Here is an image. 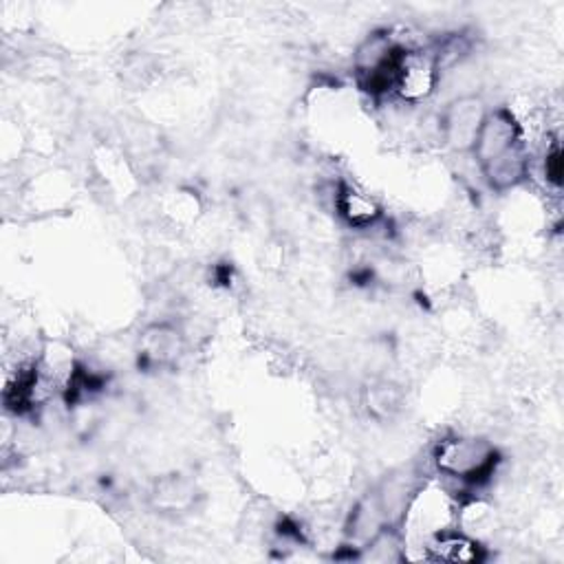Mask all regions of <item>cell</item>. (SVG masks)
<instances>
[{
  "label": "cell",
  "instance_id": "cell-1",
  "mask_svg": "<svg viewBox=\"0 0 564 564\" xmlns=\"http://www.w3.org/2000/svg\"><path fill=\"white\" fill-rule=\"evenodd\" d=\"M469 152L476 159L485 183L496 192L513 189L531 174L524 128L507 106L487 110Z\"/></svg>",
  "mask_w": 564,
  "mask_h": 564
},
{
  "label": "cell",
  "instance_id": "cell-2",
  "mask_svg": "<svg viewBox=\"0 0 564 564\" xmlns=\"http://www.w3.org/2000/svg\"><path fill=\"white\" fill-rule=\"evenodd\" d=\"M432 463L438 474L463 485H485L500 463L498 447L482 436H447L436 443Z\"/></svg>",
  "mask_w": 564,
  "mask_h": 564
},
{
  "label": "cell",
  "instance_id": "cell-3",
  "mask_svg": "<svg viewBox=\"0 0 564 564\" xmlns=\"http://www.w3.org/2000/svg\"><path fill=\"white\" fill-rule=\"evenodd\" d=\"M405 46L390 31H372L352 55L357 86L370 97L394 93L397 70Z\"/></svg>",
  "mask_w": 564,
  "mask_h": 564
},
{
  "label": "cell",
  "instance_id": "cell-4",
  "mask_svg": "<svg viewBox=\"0 0 564 564\" xmlns=\"http://www.w3.org/2000/svg\"><path fill=\"white\" fill-rule=\"evenodd\" d=\"M441 82V68L432 46L405 48L399 62L394 93L403 104L416 106L427 101Z\"/></svg>",
  "mask_w": 564,
  "mask_h": 564
},
{
  "label": "cell",
  "instance_id": "cell-5",
  "mask_svg": "<svg viewBox=\"0 0 564 564\" xmlns=\"http://www.w3.org/2000/svg\"><path fill=\"white\" fill-rule=\"evenodd\" d=\"M487 106L478 95H460L452 99L438 119L441 139L449 150L456 152H469L476 134L480 130V123L487 115Z\"/></svg>",
  "mask_w": 564,
  "mask_h": 564
},
{
  "label": "cell",
  "instance_id": "cell-6",
  "mask_svg": "<svg viewBox=\"0 0 564 564\" xmlns=\"http://www.w3.org/2000/svg\"><path fill=\"white\" fill-rule=\"evenodd\" d=\"M185 352V335L172 322L148 324L137 339V361L141 370H165L176 366Z\"/></svg>",
  "mask_w": 564,
  "mask_h": 564
},
{
  "label": "cell",
  "instance_id": "cell-7",
  "mask_svg": "<svg viewBox=\"0 0 564 564\" xmlns=\"http://www.w3.org/2000/svg\"><path fill=\"white\" fill-rule=\"evenodd\" d=\"M333 203H335L337 216L350 229H370L383 218L381 203L370 192H366L364 187L350 181L337 183Z\"/></svg>",
  "mask_w": 564,
  "mask_h": 564
},
{
  "label": "cell",
  "instance_id": "cell-8",
  "mask_svg": "<svg viewBox=\"0 0 564 564\" xmlns=\"http://www.w3.org/2000/svg\"><path fill=\"white\" fill-rule=\"evenodd\" d=\"M200 491L196 482L185 476V474H165L159 476L150 491H148V502L161 511V513H187L196 507Z\"/></svg>",
  "mask_w": 564,
  "mask_h": 564
},
{
  "label": "cell",
  "instance_id": "cell-9",
  "mask_svg": "<svg viewBox=\"0 0 564 564\" xmlns=\"http://www.w3.org/2000/svg\"><path fill=\"white\" fill-rule=\"evenodd\" d=\"M427 557L445 564H471L487 557V549L469 533L458 529H443L427 538Z\"/></svg>",
  "mask_w": 564,
  "mask_h": 564
},
{
  "label": "cell",
  "instance_id": "cell-10",
  "mask_svg": "<svg viewBox=\"0 0 564 564\" xmlns=\"http://www.w3.org/2000/svg\"><path fill=\"white\" fill-rule=\"evenodd\" d=\"M405 403L403 388L392 379H372L361 388V405L375 421L394 419Z\"/></svg>",
  "mask_w": 564,
  "mask_h": 564
},
{
  "label": "cell",
  "instance_id": "cell-11",
  "mask_svg": "<svg viewBox=\"0 0 564 564\" xmlns=\"http://www.w3.org/2000/svg\"><path fill=\"white\" fill-rule=\"evenodd\" d=\"M361 549H364L361 557L370 560V562H401V560H405V540L392 524L381 527L370 540H366V544Z\"/></svg>",
  "mask_w": 564,
  "mask_h": 564
},
{
  "label": "cell",
  "instance_id": "cell-12",
  "mask_svg": "<svg viewBox=\"0 0 564 564\" xmlns=\"http://www.w3.org/2000/svg\"><path fill=\"white\" fill-rule=\"evenodd\" d=\"M156 70H159V66L152 55H148L143 51H134L123 57L119 75H121V82H126L128 86L145 88L154 79Z\"/></svg>",
  "mask_w": 564,
  "mask_h": 564
},
{
  "label": "cell",
  "instance_id": "cell-13",
  "mask_svg": "<svg viewBox=\"0 0 564 564\" xmlns=\"http://www.w3.org/2000/svg\"><path fill=\"white\" fill-rule=\"evenodd\" d=\"M542 172H544L546 185L560 189V185H562V145L557 139H551V143L544 150Z\"/></svg>",
  "mask_w": 564,
  "mask_h": 564
}]
</instances>
